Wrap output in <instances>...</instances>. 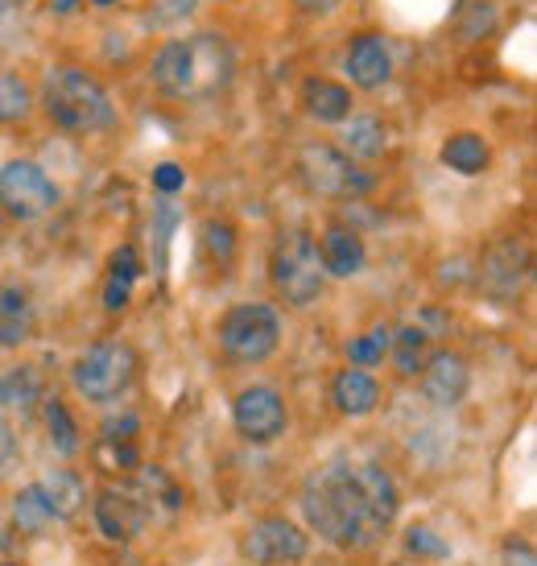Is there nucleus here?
I'll use <instances>...</instances> for the list:
<instances>
[{
    "instance_id": "f257e3e1",
    "label": "nucleus",
    "mask_w": 537,
    "mask_h": 566,
    "mask_svg": "<svg viewBox=\"0 0 537 566\" xmlns=\"http://www.w3.org/2000/svg\"><path fill=\"white\" fill-rule=\"evenodd\" d=\"M401 496H397L393 475L377 463H327L318 468L306 488H302V513L306 525L323 542L344 546V551H364L393 530Z\"/></svg>"
},
{
    "instance_id": "f03ea898",
    "label": "nucleus",
    "mask_w": 537,
    "mask_h": 566,
    "mask_svg": "<svg viewBox=\"0 0 537 566\" xmlns=\"http://www.w3.org/2000/svg\"><path fill=\"white\" fill-rule=\"evenodd\" d=\"M149 75L166 95L178 99H207L232 80V50L215 33L175 38L154 54Z\"/></svg>"
},
{
    "instance_id": "7ed1b4c3",
    "label": "nucleus",
    "mask_w": 537,
    "mask_h": 566,
    "mask_svg": "<svg viewBox=\"0 0 537 566\" xmlns=\"http://www.w3.org/2000/svg\"><path fill=\"white\" fill-rule=\"evenodd\" d=\"M42 108L66 133H104L116 120L104 83L80 66H54L42 83Z\"/></svg>"
},
{
    "instance_id": "20e7f679",
    "label": "nucleus",
    "mask_w": 537,
    "mask_h": 566,
    "mask_svg": "<svg viewBox=\"0 0 537 566\" xmlns=\"http://www.w3.org/2000/svg\"><path fill=\"white\" fill-rule=\"evenodd\" d=\"M268 277H273V290L289 306H310L323 294V277H327L323 261H318L315 237L302 232V228L282 232L273 244V256H268Z\"/></svg>"
},
{
    "instance_id": "39448f33",
    "label": "nucleus",
    "mask_w": 537,
    "mask_h": 566,
    "mask_svg": "<svg viewBox=\"0 0 537 566\" xmlns=\"http://www.w3.org/2000/svg\"><path fill=\"white\" fill-rule=\"evenodd\" d=\"M215 335H220V347L228 360L261 364L282 344V318L265 302H240L220 318Z\"/></svg>"
},
{
    "instance_id": "423d86ee",
    "label": "nucleus",
    "mask_w": 537,
    "mask_h": 566,
    "mask_svg": "<svg viewBox=\"0 0 537 566\" xmlns=\"http://www.w3.org/2000/svg\"><path fill=\"white\" fill-rule=\"evenodd\" d=\"M71 377L87 401H116L128 394V385L137 377V352L120 339H104V344L83 352L71 368Z\"/></svg>"
},
{
    "instance_id": "0eeeda50",
    "label": "nucleus",
    "mask_w": 537,
    "mask_h": 566,
    "mask_svg": "<svg viewBox=\"0 0 537 566\" xmlns=\"http://www.w3.org/2000/svg\"><path fill=\"white\" fill-rule=\"evenodd\" d=\"M59 203V187L38 161H4L0 166V216L9 220H42Z\"/></svg>"
},
{
    "instance_id": "6e6552de",
    "label": "nucleus",
    "mask_w": 537,
    "mask_h": 566,
    "mask_svg": "<svg viewBox=\"0 0 537 566\" xmlns=\"http://www.w3.org/2000/svg\"><path fill=\"white\" fill-rule=\"evenodd\" d=\"M298 170L306 178V187L315 195H331V199H360L372 190V178L356 166V158H348L335 145H306L298 158Z\"/></svg>"
},
{
    "instance_id": "1a4fd4ad",
    "label": "nucleus",
    "mask_w": 537,
    "mask_h": 566,
    "mask_svg": "<svg viewBox=\"0 0 537 566\" xmlns=\"http://www.w3.org/2000/svg\"><path fill=\"white\" fill-rule=\"evenodd\" d=\"M310 551V542L302 534L294 521L285 517H261L253 521L244 537H240V554L249 558L253 566H289L302 563Z\"/></svg>"
},
{
    "instance_id": "9d476101",
    "label": "nucleus",
    "mask_w": 537,
    "mask_h": 566,
    "mask_svg": "<svg viewBox=\"0 0 537 566\" xmlns=\"http://www.w3.org/2000/svg\"><path fill=\"white\" fill-rule=\"evenodd\" d=\"M232 422H236L240 439L265 447V442H277L285 434L289 413H285V401L277 389H268V385H249V389H240L236 401H232Z\"/></svg>"
},
{
    "instance_id": "9b49d317",
    "label": "nucleus",
    "mask_w": 537,
    "mask_h": 566,
    "mask_svg": "<svg viewBox=\"0 0 537 566\" xmlns=\"http://www.w3.org/2000/svg\"><path fill=\"white\" fill-rule=\"evenodd\" d=\"M141 492H120V488H99L95 492V525L112 537V542H133L145 525Z\"/></svg>"
},
{
    "instance_id": "f8f14e48",
    "label": "nucleus",
    "mask_w": 537,
    "mask_h": 566,
    "mask_svg": "<svg viewBox=\"0 0 537 566\" xmlns=\"http://www.w3.org/2000/svg\"><path fill=\"white\" fill-rule=\"evenodd\" d=\"M467 385H472V373H467V360L459 352H430L427 364H422V394L434 401V406H459L467 397Z\"/></svg>"
},
{
    "instance_id": "ddd939ff",
    "label": "nucleus",
    "mask_w": 537,
    "mask_h": 566,
    "mask_svg": "<svg viewBox=\"0 0 537 566\" xmlns=\"http://www.w3.org/2000/svg\"><path fill=\"white\" fill-rule=\"evenodd\" d=\"M344 63H348L351 83L364 87V92H377V87H385L389 75H393V54H389L380 33H360L348 46V59H344Z\"/></svg>"
},
{
    "instance_id": "4468645a",
    "label": "nucleus",
    "mask_w": 537,
    "mask_h": 566,
    "mask_svg": "<svg viewBox=\"0 0 537 566\" xmlns=\"http://www.w3.org/2000/svg\"><path fill=\"white\" fill-rule=\"evenodd\" d=\"M315 249H318V261H323V273H331V277H356L368 265V249H364L360 232H351L344 223H331L315 240Z\"/></svg>"
},
{
    "instance_id": "2eb2a0df",
    "label": "nucleus",
    "mask_w": 537,
    "mask_h": 566,
    "mask_svg": "<svg viewBox=\"0 0 537 566\" xmlns=\"http://www.w3.org/2000/svg\"><path fill=\"white\" fill-rule=\"evenodd\" d=\"M46 401V380L33 364H17L0 377V406L21 413V418H33Z\"/></svg>"
},
{
    "instance_id": "dca6fc26",
    "label": "nucleus",
    "mask_w": 537,
    "mask_h": 566,
    "mask_svg": "<svg viewBox=\"0 0 537 566\" xmlns=\"http://www.w3.org/2000/svg\"><path fill=\"white\" fill-rule=\"evenodd\" d=\"M525 277H529V252H525V244H501L484 261V285H488L492 294H501V298H513Z\"/></svg>"
},
{
    "instance_id": "f3484780",
    "label": "nucleus",
    "mask_w": 537,
    "mask_h": 566,
    "mask_svg": "<svg viewBox=\"0 0 537 566\" xmlns=\"http://www.w3.org/2000/svg\"><path fill=\"white\" fill-rule=\"evenodd\" d=\"M38 492H42L46 509L54 513V521L80 517V509L87 504V484H83L71 468H54V472H46L42 480H38Z\"/></svg>"
},
{
    "instance_id": "a211bd4d",
    "label": "nucleus",
    "mask_w": 537,
    "mask_h": 566,
    "mask_svg": "<svg viewBox=\"0 0 537 566\" xmlns=\"http://www.w3.org/2000/svg\"><path fill=\"white\" fill-rule=\"evenodd\" d=\"M331 401L339 413L348 418H364L380 406V385L377 377H368L364 368H344L339 377L331 380Z\"/></svg>"
},
{
    "instance_id": "6ab92c4d",
    "label": "nucleus",
    "mask_w": 537,
    "mask_h": 566,
    "mask_svg": "<svg viewBox=\"0 0 537 566\" xmlns=\"http://www.w3.org/2000/svg\"><path fill=\"white\" fill-rule=\"evenodd\" d=\"M33 335V302L21 285H0V347H21Z\"/></svg>"
},
{
    "instance_id": "aec40b11",
    "label": "nucleus",
    "mask_w": 537,
    "mask_h": 566,
    "mask_svg": "<svg viewBox=\"0 0 537 566\" xmlns=\"http://www.w3.org/2000/svg\"><path fill=\"white\" fill-rule=\"evenodd\" d=\"M302 104L323 125H344L351 116V92L335 80H306L302 83Z\"/></svg>"
},
{
    "instance_id": "412c9836",
    "label": "nucleus",
    "mask_w": 537,
    "mask_h": 566,
    "mask_svg": "<svg viewBox=\"0 0 537 566\" xmlns=\"http://www.w3.org/2000/svg\"><path fill=\"white\" fill-rule=\"evenodd\" d=\"M439 158H443L446 170L463 174V178H475V174L488 170L492 149L480 133H455V137H446L443 142V154H439Z\"/></svg>"
},
{
    "instance_id": "4be33fe9",
    "label": "nucleus",
    "mask_w": 537,
    "mask_h": 566,
    "mask_svg": "<svg viewBox=\"0 0 537 566\" xmlns=\"http://www.w3.org/2000/svg\"><path fill=\"white\" fill-rule=\"evenodd\" d=\"M137 277H141V256H137V249L125 244V249L112 252L108 285H104V306H108V311L128 306V294H133V282H137Z\"/></svg>"
},
{
    "instance_id": "5701e85b",
    "label": "nucleus",
    "mask_w": 537,
    "mask_h": 566,
    "mask_svg": "<svg viewBox=\"0 0 537 566\" xmlns=\"http://www.w3.org/2000/svg\"><path fill=\"white\" fill-rule=\"evenodd\" d=\"M389 149V128L377 116H348L344 120V154L348 158H380Z\"/></svg>"
},
{
    "instance_id": "b1692460",
    "label": "nucleus",
    "mask_w": 537,
    "mask_h": 566,
    "mask_svg": "<svg viewBox=\"0 0 537 566\" xmlns=\"http://www.w3.org/2000/svg\"><path fill=\"white\" fill-rule=\"evenodd\" d=\"M42 418H46V430H50V447L59 455H75L80 451V426H75L63 397H46L42 401Z\"/></svg>"
},
{
    "instance_id": "393cba45",
    "label": "nucleus",
    "mask_w": 537,
    "mask_h": 566,
    "mask_svg": "<svg viewBox=\"0 0 537 566\" xmlns=\"http://www.w3.org/2000/svg\"><path fill=\"white\" fill-rule=\"evenodd\" d=\"M427 344H430V335L422 327H401L393 335V360H397V373L401 377H418L422 373V364H427Z\"/></svg>"
},
{
    "instance_id": "a878e982",
    "label": "nucleus",
    "mask_w": 537,
    "mask_h": 566,
    "mask_svg": "<svg viewBox=\"0 0 537 566\" xmlns=\"http://www.w3.org/2000/svg\"><path fill=\"white\" fill-rule=\"evenodd\" d=\"M13 521H17V530H21V534H42L50 521H54V513L46 509L38 484L21 488V492L13 496Z\"/></svg>"
},
{
    "instance_id": "bb28decb",
    "label": "nucleus",
    "mask_w": 537,
    "mask_h": 566,
    "mask_svg": "<svg viewBox=\"0 0 537 566\" xmlns=\"http://www.w3.org/2000/svg\"><path fill=\"white\" fill-rule=\"evenodd\" d=\"M30 83L13 75V71H0V125H13V120H25L30 116Z\"/></svg>"
},
{
    "instance_id": "cd10ccee",
    "label": "nucleus",
    "mask_w": 537,
    "mask_h": 566,
    "mask_svg": "<svg viewBox=\"0 0 537 566\" xmlns=\"http://www.w3.org/2000/svg\"><path fill=\"white\" fill-rule=\"evenodd\" d=\"M393 347V327H377L372 335H360L348 344V360L351 368H372V364L385 360V352Z\"/></svg>"
},
{
    "instance_id": "c85d7f7f",
    "label": "nucleus",
    "mask_w": 537,
    "mask_h": 566,
    "mask_svg": "<svg viewBox=\"0 0 537 566\" xmlns=\"http://www.w3.org/2000/svg\"><path fill=\"white\" fill-rule=\"evenodd\" d=\"M203 249L215 265H232V256H236V232H232V223L207 220L203 223Z\"/></svg>"
},
{
    "instance_id": "c756f323",
    "label": "nucleus",
    "mask_w": 537,
    "mask_h": 566,
    "mask_svg": "<svg viewBox=\"0 0 537 566\" xmlns=\"http://www.w3.org/2000/svg\"><path fill=\"white\" fill-rule=\"evenodd\" d=\"M406 542H410L413 554H427V558H446V554H451V546H446V542L434 534V530H427V525H413Z\"/></svg>"
},
{
    "instance_id": "7c9ffc66",
    "label": "nucleus",
    "mask_w": 537,
    "mask_h": 566,
    "mask_svg": "<svg viewBox=\"0 0 537 566\" xmlns=\"http://www.w3.org/2000/svg\"><path fill=\"white\" fill-rule=\"evenodd\" d=\"M182 182H187V174L178 170L175 161H161L158 170H154V187H158L161 195H175V190H182Z\"/></svg>"
},
{
    "instance_id": "2f4dec72",
    "label": "nucleus",
    "mask_w": 537,
    "mask_h": 566,
    "mask_svg": "<svg viewBox=\"0 0 537 566\" xmlns=\"http://www.w3.org/2000/svg\"><path fill=\"white\" fill-rule=\"evenodd\" d=\"M13 459H17V434H13V426L0 418V472H4Z\"/></svg>"
},
{
    "instance_id": "473e14b6",
    "label": "nucleus",
    "mask_w": 537,
    "mask_h": 566,
    "mask_svg": "<svg viewBox=\"0 0 537 566\" xmlns=\"http://www.w3.org/2000/svg\"><path fill=\"white\" fill-rule=\"evenodd\" d=\"M298 9H306V13H331L339 0H294Z\"/></svg>"
},
{
    "instance_id": "72a5a7b5",
    "label": "nucleus",
    "mask_w": 537,
    "mask_h": 566,
    "mask_svg": "<svg viewBox=\"0 0 537 566\" xmlns=\"http://www.w3.org/2000/svg\"><path fill=\"white\" fill-rule=\"evenodd\" d=\"M0 240H4V220H0Z\"/></svg>"
},
{
    "instance_id": "f704fd0d",
    "label": "nucleus",
    "mask_w": 537,
    "mask_h": 566,
    "mask_svg": "<svg viewBox=\"0 0 537 566\" xmlns=\"http://www.w3.org/2000/svg\"><path fill=\"white\" fill-rule=\"evenodd\" d=\"M95 4H112V0H95Z\"/></svg>"
},
{
    "instance_id": "c9c22d12",
    "label": "nucleus",
    "mask_w": 537,
    "mask_h": 566,
    "mask_svg": "<svg viewBox=\"0 0 537 566\" xmlns=\"http://www.w3.org/2000/svg\"><path fill=\"white\" fill-rule=\"evenodd\" d=\"M4 4H9V0H0V9H4Z\"/></svg>"
},
{
    "instance_id": "e433bc0d",
    "label": "nucleus",
    "mask_w": 537,
    "mask_h": 566,
    "mask_svg": "<svg viewBox=\"0 0 537 566\" xmlns=\"http://www.w3.org/2000/svg\"><path fill=\"white\" fill-rule=\"evenodd\" d=\"M0 566H13V563H0Z\"/></svg>"
}]
</instances>
